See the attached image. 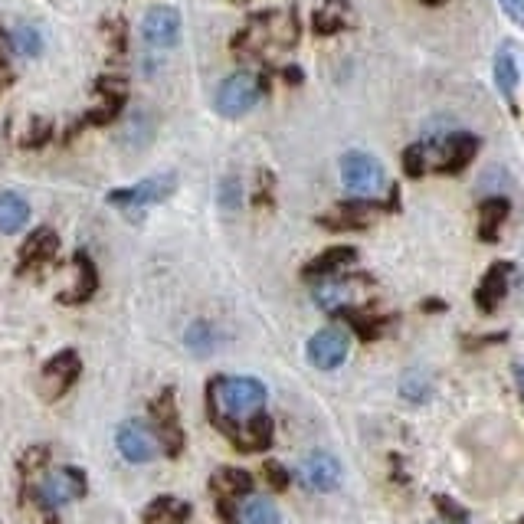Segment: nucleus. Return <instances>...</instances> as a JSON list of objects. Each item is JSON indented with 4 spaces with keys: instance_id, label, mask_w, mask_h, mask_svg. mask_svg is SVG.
Here are the masks:
<instances>
[{
    "instance_id": "nucleus-1",
    "label": "nucleus",
    "mask_w": 524,
    "mask_h": 524,
    "mask_svg": "<svg viewBox=\"0 0 524 524\" xmlns=\"http://www.w3.org/2000/svg\"><path fill=\"white\" fill-rule=\"evenodd\" d=\"M295 43H299V10L295 7L259 10L233 37V53L272 56V53L292 50Z\"/></svg>"
},
{
    "instance_id": "nucleus-2",
    "label": "nucleus",
    "mask_w": 524,
    "mask_h": 524,
    "mask_svg": "<svg viewBox=\"0 0 524 524\" xmlns=\"http://www.w3.org/2000/svg\"><path fill=\"white\" fill-rule=\"evenodd\" d=\"M89 492V479L86 472L76 469V466H63V469H53L40 485H27L23 488V502H33L40 511L46 524H59L56 511L76 502V498H82Z\"/></svg>"
},
{
    "instance_id": "nucleus-3",
    "label": "nucleus",
    "mask_w": 524,
    "mask_h": 524,
    "mask_svg": "<svg viewBox=\"0 0 524 524\" xmlns=\"http://www.w3.org/2000/svg\"><path fill=\"white\" fill-rule=\"evenodd\" d=\"M482 141L469 135V131H452V135L436 138L426 148V168H433L439 174H462L472 164V158L479 154Z\"/></svg>"
},
{
    "instance_id": "nucleus-4",
    "label": "nucleus",
    "mask_w": 524,
    "mask_h": 524,
    "mask_svg": "<svg viewBox=\"0 0 524 524\" xmlns=\"http://www.w3.org/2000/svg\"><path fill=\"white\" fill-rule=\"evenodd\" d=\"M151 426L161 439V452L168 459H177L187 446L184 426H181V410H177V393L174 387H164L158 397L151 400Z\"/></svg>"
},
{
    "instance_id": "nucleus-5",
    "label": "nucleus",
    "mask_w": 524,
    "mask_h": 524,
    "mask_svg": "<svg viewBox=\"0 0 524 524\" xmlns=\"http://www.w3.org/2000/svg\"><path fill=\"white\" fill-rule=\"evenodd\" d=\"M210 492H213V505H217L220 521L236 524V511H240L236 502H243V498L256 492V479L246 469L223 466L210 475Z\"/></svg>"
},
{
    "instance_id": "nucleus-6",
    "label": "nucleus",
    "mask_w": 524,
    "mask_h": 524,
    "mask_svg": "<svg viewBox=\"0 0 524 524\" xmlns=\"http://www.w3.org/2000/svg\"><path fill=\"white\" fill-rule=\"evenodd\" d=\"M374 279L371 276H331V279H321L315 285V305L325 308L328 315H344L357 308V302L364 299V292L371 289Z\"/></svg>"
},
{
    "instance_id": "nucleus-7",
    "label": "nucleus",
    "mask_w": 524,
    "mask_h": 524,
    "mask_svg": "<svg viewBox=\"0 0 524 524\" xmlns=\"http://www.w3.org/2000/svg\"><path fill=\"white\" fill-rule=\"evenodd\" d=\"M262 92H266V82H262L256 73H246V69H240V73L226 76L220 82L213 105H217V112L223 118H236V115H246L249 109H253V105L262 99Z\"/></svg>"
},
{
    "instance_id": "nucleus-8",
    "label": "nucleus",
    "mask_w": 524,
    "mask_h": 524,
    "mask_svg": "<svg viewBox=\"0 0 524 524\" xmlns=\"http://www.w3.org/2000/svg\"><path fill=\"white\" fill-rule=\"evenodd\" d=\"M341 184L354 197H374L384 187V168L364 151H351L341 158Z\"/></svg>"
},
{
    "instance_id": "nucleus-9",
    "label": "nucleus",
    "mask_w": 524,
    "mask_h": 524,
    "mask_svg": "<svg viewBox=\"0 0 524 524\" xmlns=\"http://www.w3.org/2000/svg\"><path fill=\"white\" fill-rule=\"evenodd\" d=\"M177 187V177L174 174H158V177H148V181H141L135 187H118L109 194V204L112 207H122L125 213H141L151 204H161V200H168Z\"/></svg>"
},
{
    "instance_id": "nucleus-10",
    "label": "nucleus",
    "mask_w": 524,
    "mask_h": 524,
    "mask_svg": "<svg viewBox=\"0 0 524 524\" xmlns=\"http://www.w3.org/2000/svg\"><path fill=\"white\" fill-rule=\"evenodd\" d=\"M115 446L122 452V459L135 462V466H145L161 452V439L154 433V426L145 420H125L115 430Z\"/></svg>"
},
{
    "instance_id": "nucleus-11",
    "label": "nucleus",
    "mask_w": 524,
    "mask_h": 524,
    "mask_svg": "<svg viewBox=\"0 0 524 524\" xmlns=\"http://www.w3.org/2000/svg\"><path fill=\"white\" fill-rule=\"evenodd\" d=\"M348 351H351V338L348 331L341 328H321L305 344V357L315 371H335V367L348 361Z\"/></svg>"
},
{
    "instance_id": "nucleus-12",
    "label": "nucleus",
    "mask_w": 524,
    "mask_h": 524,
    "mask_svg": "<svg viewBox=\"0 0 524 524\" xmlns=\"http://www.w3.org/2000/svg\"><path fill=\"white\" fill-rule=\"evenodd\" d=\"M40 377H43V397L46 400L66 397V393L73 390V384H79V377H82V357L73 348L59 351L43 364Z\"/></svg>"
},
{
    "instance_id": "nucleus-13",
    "label": "nucleus",
    "mask_w": 524,
    "mask_h": 524,
    "mask_svg": "<svg viewBox=\"0 0 524 524\" xmlns=\"http://www.w3.org/2000/svg\"><path fill=\"white\" fill-rule=\"evenodd\" d=\"M295 479H299L308 492H335L341 485V462L338 456H331V452H308V456L299 462V469H295Z\"/></svg>"
},
{
    "instance_id": "nucleus-14",
    "label": "nucleus",
    "mask_w": 524,
    "mask_h": 524,
    "mask_svg": "<svg viewBox=\"0 0 524 524\" xmlns=\"http://www.w3.org/2000/svg\"><path fill=\"white\" fill-rule=\"evenodd\" d=\"M141 37H145V43L154 46V50H168V46L181 40V14L168 4L151 7L145 20H141Z\"/></svg>"
},
{
    "instance_id": "nucleus-15",
    "label": "nucleus",
    "mask_w": 524,
    "mask_h": 524,
    "mask_svg": "<svg viewBox=\"0 0 524 524\" xmlns=\"http://www.w3.org/2000/svg\"><path fill=\"white\" fill-rule=\"evenodd\" d=\"M511 272H515L511 262H492V266H488V272L479 282V289H475V308H479V312L492 315L495 308L502 305V299L508 295Z\"/></svg>"
},
{
    "instance_id": "nucleus-16",
    "label": "nucleus",
    "mask_w": 524,
    "mask_h": 524,
    "mask_svg": "<svg viewBox=\"0 0 524 524\" xmlns=\"http://www.w3.org/2000/svg\"><path fill=\"white\" fill-rule=\"evenodd\" d=\"M357 262V249L354 246H331L325 253H318L312 262H305L302 276L308 282H321V279H331V276H341L344 269L354 266Z\"/></svg>"
},
{
    "instance_id": "nucleus-17",
    "label": "nucleus",
    "mask_w": 524,
    "mask_h": 524,
    "mask_svg": "<svg viewBox=\"0 0 524 524\" xmlns=\"http://www.w3.org/2000/svg\"><path fill=\"white\" fill-rule=\"evenodd\" d=\"M59 249V236L50 230V226H40L27 236V243L20 246V272H33V269H43L46 262H53Z\"/></svg>"
},
{
    "instance_id": "nucleus-18",
    "label": "nucleus",
    "mask_w": 524,
    "mask_h": 524,
    "mask_svg": "<svg viewBox=\"0 0 524 524\" xmlns=\"http://www.w3.org/2000/svg\"><path fill=\"white\" fill-rule=\"evenodd\" d=\"M190 515H194V505L184 502V498L158 495L145 505V511H141V521L145 524H187Z\"/></svg>"
},
{
    "instance_id": "nucleus-19",
    "label": "nucleus",
    "mask_w": 524,
    "mask_h": 524,
    "mask_svg": "<svg viewBox=\"0 0 524 524\" xmlns=\"http://www.w3.org/2000/svg\"><path fill=\"white\" fill-rule=\"evenodd\" d=\"M76 269H79V279H76V289H69L59 295V302L63 305H82L89 302L95 292H99V269H95V262L89 253H76Z\"/></svg>"
},
{
    "instance_id": "nucleus-20",
    "label": "nucleus",
    "mask_w": 524,
    "mask_h": 524,
    "mask_svg": "<svg viewBox=\"0 0 524 524\" xmlns=\"http://www.w3.org/2000/svg\"><path fill=\"white\" fill-rule=\"evenodd\" d=\"M511 204L505 197H485L479 204V240L482 243H498V230L508 220Z\"/></svg>"
},
{
    "instance_id": "nucleus-21",
    "label": "nucleus",
    "mask_w": 524,
    "mask_h": 524,
    "mask_svg": "<svg viewBox=\"0 0 524 524\" xmlns=\"http://www.w3.org/2000/svg\"><path fill=\"white\" fill-rule=\"evenodd\" d=\"M344 325H348L351 331L361 341H377V338H384V331L393 325V315H367V312H361V308H351V312H344V315H338Z\"/></svg>"
},
{
    "instance_id": "nucleus-22",
    "label": "nucleus",
    "mask_w": 524,
    "mask_h": 524,
    "mask_svg": "<svg viewBox=\"0 0 524 524\" xmlns=\"http://www.w3.org/2000/svg\"><path fill=\"white\" fill-rule=\"evenodd\" d=\"M30 220V204L14 190L0 194V233H20Z\"/></svg>"
},
{
    "instance_id": "nucleus-23",
    "label": "nucleus",
    "mask_w": 524,
    "mask_h": 524,
    "mask_svg": "<svg viewBox=\"0 0 524 524\" xmlns=\"http://www.w3.org/2000/svg\"><path fill=\"white\" fill-rule=\"evenodd\" d=\"M279 521H282L279 508L259 495H249L246 502H240V511H236V524H279Z\"/></svg>"
},
{
    "instance_id": "nucleus-24",
    "label": "nucleus",
    "mask_w": 524,
    "mask_h": 524,
    "mask_svg": "<svg viewBox=\"0 0 524 524\" xmlns=\"http://www.w3.org/2000/svg\"><path fill=\"white\" fill-rule=\"evenodd\" d=\"M312 23H315L318 37H335V33L348 27V4H344V0H328L325 7H318Z\"/></svg>"
},
{
    "instance_id": "nucleus-25",
    "label": "nucleus",
    "mask_w": 524,
    "mask_h": 524,
    "mask_svg": "<svg viewBox=\"0 0 524 524\" xmlns=\"http://www.w3.org/2000/svg\"><path fill=\"white\" fill-rule=\"evenodd\" d=\"M495 86L505 95L508 102H515V89H518V63L511 50H498L495 56Z\"/></svg>"
},
{
    "instance_id": "nucleus-26",
    "label": "nucleus",
    "mask_w": 524,
    "mask_h": 524,
    "mask_svg": "<svg viewBox=\"0 0 524 524\" xmlns=\"http://www.w3.org/2000/svg\"><path fill=\"white\" fill-rule=\"evenodd\" d=\"M184 344L190 351H194L197 357H207L213 351V344H217V331H213L207 321H194V325L187 328L184 335Z\"/></svg>"
},
{
    "instance_id": "nucleus-27",
    "label": "nucleus",
    "mask_w": 524,
    "mask_h": 524,
    "mask_svg": "<svg viewBox=\"0 0 524 524\" xmlns=\"http://www.w3.org/2000/svg\"><path fill=\"white\" fill-rule=\"evenodd\" d=\"M400 397L410 400V403H423L426 397H430V380H426V374L420 371H407L400 377Z\"/></svg>"
},
{
    "instance_id": "nucleus-28",
    "label": "nucleus",
    "mask_w": 524,
    "mask_h": 524,
    "mask_svg": "<svg viewBox=\"0 0 524 524\" xmlns=\"http://www.w3.org/2000/svg\"><path fill=\"white\" fill-rule=\"evenodd\" d=\"M10 43H14V50L20 56H27V59L43 53V37L33 27H17L14 33H10Z\"/></svg>"
},
{
    "instance_id": "nucleus-29",
    "label": "nucleus",
    "mask_w": 524,
    "mask_h": 524,
    "mask_svg": "<svg viewBox=\"0 0 524 524\" xmlns=\"http://www.w3.org/2000/svg\"><path fill=\"white\" fill-rule=\"evenodd\" d=\"M433 508H436V515L443 518V521H449V524H469V508L459 505L456 498L433 495Z\"/></svg>"
},
{
    "instance_id": "nucleus-30",
    "label": "nucleus",
    "mask_w": 524,
    "mask_h": 524,
    "mask_svg": "<svg viewBox=\"0 0 524 524\" xmlns=\"http://www.w3.org/2000/svg\"><path fill=\"white\" fill-rule=\"evenodd\" d=\"M262 479H266V485L272 488V492H289L295 475H292V469H285L282 462L269 459V462H262Z\"/></svg>"
},
{
    "instance_id": "nucleus-31",
    "label": "nucleus",
    "mask_w": 524,
    "mask_h": 524,
    "mask_svg": "<svg viewBox=\"0 0 524 524\" xmlns=\"http://www.w3.org/2000/svg\"><path fill=\"white\" fill-rule=\"evenodd\" d=\"M403 171H407V177L426 174V148L423 145H410L407 151H403Z\"/></svg>"
},
{
    "instance_id": "nucleus-32",
    "label": "nucleus",
    "mask_w": 524,
    "mask_h": 524,
    "mask_svg": "<svg viewBox=\"0 0 524 524\" xmlns=\"http://www.w3.org/2000/svg\"><path fill=\"white\" fill-rule=\"evenodd\" d=\"M50 459V449L46 446H33V449H27L20 456V462H17V469L23 472V475H30V472H37V469H43V462Z\"/></svg>"
},
{
    "instance_id": "nucleus-33",
    "label": "nucleus",
    "mask_w": 524,
    "mask_h": 524,
    "mask_svg": "<svg viewBox=\"0 0 524 524\" xmlns=\"http://www.w3.org/2000/svg\"><path fill=\"white\" fill-rule=\"evenodd\" d=\"M243 204V190H240V181L236 177H226L220 184V207L223 210H236Z\"/></svg>"
},
{
    "instance_id": "nucleus-34",
    "label": "nucleus",
    "mask_w": 524,
    "mask_h": 524,
    "mask_svg": "<svg viewBox=\"0 0 524 524\" xmlns=\"http://www.w3.org/2000/svg\"><path fill=\"white\" fill-rule=\"evenodd\" d=\"M502 341H508V331H498V335H488V338H462V348L479 351V348H488V344H502Z\"/></svg>"
},
{
    "instance_id": "nucleus-35",
    "label": "nucleus",
    "mask_w": 524,
    "mask_h": 524,
    "mask_svg": "<svg viewBox=\"0 0 524 524\" xmlns=\"http://www.w3.org/2000/svg\"><path fill=\"white\" fill-rule=\"evenodd\" d=\"M502 4V10L518 23V27H524V0H498Z\"/></svg>"
},
{
    "instance_id": "nucleus-36",
    "label": "nucleus",
    "mask_w": 524,
    "mask_h": 524,
    "mask_svg": "<svg viewBox=\"0 0 524 524\" xmlns=\"http://www.w3.org/2000/svg\"><path fill=\"white\" fill-rule=\"evenodd\" d=\"M420 308H423V312H443V308H446V305H443V302H439V299H430V302H423Z\"/></svg>"
},
{
    "instance_id": "nucleus-37",
    "label": "nucleus",
    "mask_w": 524,
    "mask_h": 524,
    "mask_svg": "<svg viewBox=\"0 0 524 524\" xmlns=\"http://www.w3.org/2000/svg\"><path fill=\"white\" fill-rule=\"evenodd\" d=\"M518 390H521V397H524V364L518 367Z\"/></svg>"
},
{
    "instance_id": "nucleus-38",
    "label": "nucleus",
    "mask_w": 524,
    "mask_h": 524,
    "mask_svg": "<svg viewBox=\"0 0 524 524\" xmlns=\"http://www.w3.org/2000/svg\"><path fill=\"white\" fill-rule=\"evenodd\" d=\"M426 524H449V521H443V518H433V521H426Z\"/></svg>"
},
{
    "instance_id": "nucleus-39",
    "label": "nucleus",
    "mask_w": 524,
    "mask_h": 524,
    "mask_svg": "<svg viewBox=\"0 0 524 524\" xmlns=\"http://www.w3.org/2000/svg\"><path fill=\"white\" fill-rule=\"evenodd\" d=\"M0 66H4V43H0Z\"/></svg>"
},
{
    "instance_id": "nucleus-40",
    "label": "nucleus",
    "mask_w": 524,
    "mask_h": 524,
    "mask_svg": "<svg viewBox=\"0 0 524 524\" xmlns=\"http://www.w3.org/2000/svg\"><path fill=\"white\" fill-rule=\"evenodd\" d=\"M423 4H446V0H423Z\"/></svg>"
},
{
    "instance_id": "nucleus-41",
    "label": "nucleus",
    "mask_w": 524,
    "mask_h": 524,
    "mask_svg": "<svg viewBox=\"0 0 524 524\" xmlns=\"http://www.w3.org/2000/svg\"><path fill=\"white\" fill-rule=\"evenodd\" d=\"M515 524H524V515H521V518H518V521H515Z\"/></svg>"
}]
</instances>
